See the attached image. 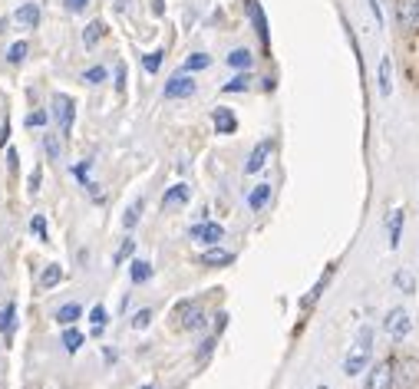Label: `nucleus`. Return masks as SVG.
Returning <instances> with one entry per match:
<instances>
[{
  "instance_id": "nucleus-1",
  "label": "nucleus",
  "mask_w": 419,
  "mask_h": 389,
  "mask_svg": "<svg viewBox=\"0 0 419 389\" xmlns=\"http://www.w3.org/2000/svg\"><path fill=\"white\" fill-rule=\"evenodd\" d=\"M370 356H373V327H363L357 343L350 346L347 360H343V373L347 376H360L367 366H370Z\"/></svg>"
},
{
  "instance_id": "nucleus-2",
  "label": "nucleus",
  "mask_w": 419,
  "mask_h": 389,
  "mask_svg": "<svg viewBox=\"0 0 419 389\" xmlns=\"http://www.w3.org/2000/svg\"><path fill=\"white\" fill-rule=\"evenodd\" d=\"M383 327H386V333H390L393 340H406V337H410V330H413V320H410V313L403 310V307H393V310L386 313Z\"/></svg>"
},
{
  "instance_id": "nucleus-3",
  "label": "nucleus",
  "mask_w": 419,
  "mask_h": 389,
  "mask_svg": "<svg viewBox=\"0 0 419 389\" xmlns=\"http://www.w3.org/2000/svg\"><path fill=\"white\" fill-rule=\"evenodd\" d=\"M393 380H396V363L380 360L367 376V389H393Z\"/></svg>"
},
{
  "instance_id": "nucleus-4",
  "label": "nucleus",
  "mask_w": 419,
  "mask_h": 389,
  "mask_svg": "<svg viewBox=\"0 0 419 389\" xmlns=\"http://www.w3.org/2000/svg\"><path fill=\"white\" fill-rule=\"evenodd\" d=\"M195 89H199V83H195L189 73H175V77L165 83L162 96L165 99H185V96H195Z\"/></svg>"
},
{
  "instance_id": "nucleus-5",
  "label": "nucleus",
  "mask_w": 419,
  "mask_h": 389,
  "mask_svg": "<svg viewBox=\"0 0 419 389\" xmlns=\"http://www.w3.org/2000/svg\"><path fill=\"white\" fill-rule=\"evenodd\" d=\"M271 152H274V142L271 139H261V142L251 149V155H248V162H245V171L248 175H257V171L267 165V159H271Z\"/></svg>"
},
{
  "instance_id": "nucleus-6",
  "label": "nucleus",
  "mask_w": 419,
  "mask_h": 389,
  "mask_svg": "<svg viewBox=\"0 0 419 389\" xmlns=\"http://www.w3.org/2000/svg\"><path fill=\"white\" fill-rule=\"evenodd\" d=\"M189 201H191V188L185 181H179V185H172L162 195V211H179V208H185Z\"/></svg>"
},
{
  "instance_id": "nucleus-7",
  "label": "nucleus",
  "mask_w": 419,
  "mask_h": 389,
  "mask_svg": "<svg viewBox=\"0 0 419 389\" xmlns=\"http://www.w3.org/2000/svg\"><path fill=\"white\" fill-rule=\"evenodd\" d=\"M57 119H60V133H69L73 129V119H77V106L69 96H57Z\"/></svg>"
},
{
  "instance_id": "nucleus-8",
  "label": "nucleus",
  "mask_w": 419,
  "mask_h": 389,
  "mask_svg": "<svg viewBox=\"0 0 419 389\" xmlns=\"http://www.w3.org/2000/svg\"><path fill=\"white\" fill-rule=\"evenodd\" d=\"M191 237H195V241H205V244H218L221 237H225V228L215 225V221H201V225L191 228Z\"/></svg>"
},
{
  "instance_id": "nucleus-9",
  "label": "nucleus",
  "mask_w": 419,
  "mask_h": 389,
  "mask_svg": "<svg viewBox=\"0 0 419 389\" xmlns=\"http://www.w3.org/2000/svg\"><path fill=\"white\" fill-rule=\"evenodd\" d=\"M211 123H215V129H218L221 135H231L235 129H238V119H235V113H231V109H225V106H218V109L211 113Z\"/></svg>"
},
{
  "instance_id": "nucleus-10",
  "label": "nucleus",
  "mask_w": 419,
  "mask_h": 389,
  "mask_svg": "<svg viewBox=\"0 0 419 389\" xmlns=\"http://www.w3.org/2000/svg\"><path fill=\"white\" fill-rule=\"evenodd\" d=\"M13 330H17V304L13 300H7V304L0 307V333L4 337H13Z\"/></svg>"
},
{
  "instance_id": "nucleus-11",
  "label": "nucleus",
  "mask_w": 419,
  "mask_h": 389,
  "mask_svg": "<svg viewBox=\"0 0 419 389\" xmlns=\"http://www.w3.org/2000/svg\"><path fill=\"white\" fill-rule=\"evenodd\" d=\"M181 310H185V317H181V327H185V330H201V327H205V313H201L199 304H185Z\"/></svg>"
},
{
  "instance_id": "nucleus-12",
  "label": "nucleus",
  "mask_w": 419,
  "mask_h": 389,
  "mask_svg": "<svg viewBox=\"0 0 419 389\" xmlns=\"http://www.w3.org/2000/svg\"><path fill=\"white\" fill-rule=\"evenodd\" d=\"M245 7H248L251 20H255V30H257V37H261V43H267V20H264V10L257 7V0H245Z\"/></svg>"
},
{
  "instance_id": "nucleus-13",
  "label": "nucleus",
  "mask_w": 419,
  "mask_h": 389,
  "mask_svg": "<svg viewBox=\"0 0 419 389\" xmlns=\"http://www.w3.org/2000/svg\"><path fill=\"white\" fill-rule=\"evenodd\" d=\"M235 261V254L231 251H225V247H211V251H205L201 254V264H208V267H225Z\"/></svg>"
},
{
  "instance_id": "nucleus-14",
  "label": "nucleus",
  "mask_w": 419,
  "mask_h": 389,
  "mask_svg": "<svg viewBox=\"0 0 419 389\" xmlns=\"http://www.w3.org/2000/svg\"><path fill=\"white\" fill-rule=\"evenodd\" d=\"M13 17H17L20 27H37V23H40V7H37V4H23V7H17Z\"/></svg>"
},
{
  "instance_id": "nucleus-15",
  "label": "nucleus",
  "mask_w": 419,
  "mask_h": 389,
  "mask_svg": "<svg viewBox=\"0 0 419 389\" xmlns=\"http://www.w3.org/2000/svg\"><path fill=\"white\" fill-rule=\"evenodd\" d=\"M267 201H271V185H267V181H261V185H257V188L248 195V205H251V211H261Z\"/></svg>"
},
{
  "instance_id": "nucleus-16",
  "label": "nucleus",
  "mask_w": 419,
  "mask_h": 389,
  "mask_svg": "<svg viewBox=\"0 0 419 389\" xmlns=\"http://www.w3.org/2000/svg\"><path fill=\"white\" fill-rule=\"evenodd\" d=\"M386 228H390V247H400V235H403V211H390L386 218Z\"/></svg>"
},
{
  "instance_id": "nucleus-17",
  "label": "nucleus",
  "mask_w": 419,
  "mask_h": 389,
  "mask_svg": "<svg viewBox=\"0 0 419 389\" xmlns=\"http://www.w3.org/2000/svg\"><path fill=\"white\" fill-rule=\"evenodd\" d=\"M60 281H63V267H60V264H47V267H43V274H40V287H43V291L57 287Z\"/></svg>"
},
{
  "instance_id": "nucleus-18",
  "label": "nucleus",
  "mask_w": 419,
  "mask_h": 389,
  "mask_svg": "<svg viewBox=\"0 0 419 389\" xmlns=\"http://www.w3.org/2000/svg\"><path fill=\"white\" fill-rule=\"evenodd\" d=\"M393 93V63L390 57L380 60V96H390Z\"/></svg>"
},
{
  "instance_id": "nucleus-19",
  "label": "nucleus",
  "mask_w": 419,
  "mask_h": 389,
  "mask_svg": "<svg viewBox=\"0 0 419 389\" xmlns=\"http://www.w3.org/2000/svg\"><path fill=\"white\" fill-rule=\"evenodd\" d=\"M103 37H106V23H103V20H93V23L83 30V43H86V47H96Z\"/></svg>"
},
{
  "instance_id": "nucleus-20",
  "label": "nucleus",
  "mask_w": 419,
  "mask_h": 389,
  "mask_svg": "<svg viewBox=\"0 0 419 389\" xmlns=\"http://www.w3.org/2000/svg\"><path fill=\"white\" fill-rule=\"evenodd\" d=\"M251 63H255V57H251V50H231L228 53V67H235V69H251Z\"/></svg>"
},
{
  "instance_id": "nucleus-21",
  "label": "nucleus",
  "mask_w": 419,
  "mask_h": 389,
  "mask_svg": "<svg viewBox=\"0 0 419 389\" xmlns=\"http://www.w3.org/2000/svg\"><path fill=\"white\" fill-rule=\"evenodd\" d=\"M396 17L406 30L416 27V7H413V0H400V7H396Z\"/></svg>"
},
{
  "instance_id": "nucleus-22",
  "label": "nucleus",
  "mask_w": 419,
  "mask_h": 389,
  "mask_svg": "<svg viewBox=\"0 0 419 389\" xmlns=\"http://www.w3.org/2000/svg\"><path fill=\"white\" fill-rule=\"evenodd\" d=\"M79 317H83V307H79V304H63V307L57 310V323H63V327L77 323Z\"/></svg>"
},
{
  "instance_id": "nucleus-23",
  "label": "nucleus",
  "mask_w": 419,
  "mask_h": 389,
  "mask_svg": "<svg viewBox=\"0 0 419 389\" xmlns=\"http://www.w3.org/2000/svg\"><path fill=\"white\" fill-rule=\"evenodd\" d=\"M129 277H133V284H145V281L152 277V264H149V261H133Z\"/></svg>"
},
{
  "instance_id": "nucleus-24",
  "label": "nucleus",
  "mask_w": 419,
  "mask_h": 389,
  "mask_svg": "<svg viewBox=\"0 0 419 389\" xmlns=\"http://www.w3.org/2000/svg\"><path fill=\"white\" fill-rule=\"evenodd\" d=\"M211 67V57H205V53H191L189 60H185V67H181V73H201V69Z\"/></svg>"
},
{
  "instance_id": "nucleus-25",
  "label": "nucleus",
  "mask_w": 419,
  "mask_h": 389,
  "mask_svg": "<svg viewBox=\"0 0 419 389\" xmlns=\"http://www.w3.org/2000/svg\"><path fill=\"white\" fill-rule=\"evenodd\" d=\"M393 284L400 287L403 294H416V277H413L410 271H396V274H393Z\"/></svg>"
},
{
  "instance_id": "nucleus-26",
  "label": "nucleus",
  "mask_w": 419,
  "mask_h": 389,
  "mask_svg": "<svg viewBox=\"0 0 419 389\" xmlns=\"http://www.w3.org/2000/svg\"><path fill=\"white\" fill-rule=\"evenodd\" d=\"M60 343H63V350H67V353H77L86 340H83V333L69 327V330H63V340H60Z\"/></svg>"
},
{
  "instance_id": "nucleus-27",
  "label": "nucleus",
  "mask_w": 419,
  "mask_h": 389,
  "mask_svg": "<svg viewBox=\"0 0 419 389\" xmlns=\"http://www.w3.org/2000/svg\"><path fill=\"white\" fill-rule=\"evenodd\" d=\"M248 86H251V77H248V69H245V73H238V77L231 79V83L221 86V93H245Z\"/></svg>"
},
{
  "instance_id": "nucleus-28",
  "label": "nucleus",
  "mask_w": 419,
  "mask_h": 389,
  "mask_svg": "<svg viewBox=\"0 0 419 389\" xmlns=\"http://www.w3.org/2000/svg\"><path fill=\"white\" fill-rule=\"evenodd\" d=\"M133 251H135V241H133V237H123V244H119V251H116L113 264H125V261L133 257Z\"/></svg>"
},
{
  "instance_id": "nucleus-29",
  "label": "nucleus",
  "mask_w": 419,
  "mask_h": 389,
  "mask_svg": "<svg viewBox=\"0 0 419 389\" xmlns=\"http://www.w3.org/2000/svg\"><path fill=\"white\" fill-rule=\"evenodd\" d=\"M27 53H30V47L23 43V40H17V43L7 50V60H10V63H23V60H27Z\"/></svg>"
},
{
  "instance_id": "nucleus-30",
  "label": "nucleus",
  "mask_w": 419,
  "mask_h": 389,
  "mask_svg": "<svg viewBox=\"0 0 419 389\" xmlns=\"http://www.w3.org/2000/svg\"><path fill=\"white\" fill-rule=\"evenodd\" d=\"M89 320H93V333H99L106 327V320H109V317H106V307L103 304H96L93 310H89Z\"/></svg>"
},
{
  "instance_id": "nucleus-31",
  "label": "nucleus",
  "mask_w": 419,
  "mask_h": 389,
  "mask_svg": "<svg viewBox=\"0 0 419 389\" xmlns=\"http://www.w3.org/2000/svg\"><path fill=\"white\" fill-rule=\"evenodd\" d=\"M327 277H330V274H327ZM327 277H320V281H317V287H314V291H311V294H307L304 300H301V307H304V310H307V307H314V304H317V297L324 294V287H327Z\"/></svg>"
},
{
  "instance_id": "nucleus-32",
  "label": "nucleus",
  "mask_w": 419,
  "mask_h": 389,
  "mask_svg": "<svg viewBox=\"0 0 419 389\" xmlns=\"http://www.w3.org/2000/svg\"><path fill=\"white\" fill-rule=\"evenodd\" d=\"M129 323H133V330H145V327L152 323V310H149V307H143V310L135 313V317H133Z\"/></svg>"
},
{
  "instance_id": "nucleus-33",
  "label": "nucleus",
  "mask_w": 419,
  "mask_h": 389,
  "mask_svg": "<svg viewBox=\"0 0 419 389\" xmlns=\"http://www.w3.org/2000/svg\"><path fill=\"white\" fill-rule=\"evenodd\" d=\"M139 215H143V201H135V205H129V211L123 215V225H125V228H135V221H139Z\"/></svg>"
},
{
  "instance_id": "nucleus-34",
  "label": "nucleus",
  "mask_w": 419,
  "mask_h": 389,
  "mask_svg": "<svg viewBox=\"0 0 419 389\" xmlns=\"http://www.w3.org/2000/svg\"><path fill=\"white\" fill-rule=\"evenodd\" d=\"M162 57H165L162 50H155V53H149V57L143 60V67L149 69V73H159V67H162Z\"/></svg>"
},
{
  "instance_id": "nucleus-35",
  "label": "nucleus",
  "mask_w": 419,
  "mask_h": 389,
  "mask_svg": "<svg viewBox=\"0 0 419 389\" xmlns=\"http://www.w3.org/2000/svg\"><path fill=\"white\" fill-rule=\"evenodd\" d=\"M43 149H47V155L50 159H60V139L53 133H47L43 135Z\"/></svg>"
},
{
  "instance_id": "nucleus-36",
  "label": "nucleus",
  "mask_w": 419,
  "mask_h": 389,
  "mask_svg": "<svg viewBox=\"0 0 419 389\" xmlns=\"http://www.w3.org/2000/svg\"><path fill=\"white\" fill-rule=\"evenodd\" d=\"M30 231L40 237V241H50L47 237V221H43V215H33V221H30Z\"/></svg>"
},
{
  "instance_id": "nucleus-37",
  "label": "nucleus",
  "mask_w": 419,
  "mask_h": 389,
  "mask_svg": "<svg viewBox=\"0 0 419 389\" xmlns=\"http://www.w3.org/2000/svg\"><path fill=\"white\" fill-rule=\"evenodd\" d=\"M103 79H106V69L103 67H93V69H86V73H83V83H89V86L103 83Z\"/></svg>"
},
{
  "instance_id": "nucleus-38",
  "label": "nucleus",
  "mask_w": 419,
  "mask_h": 389,
  "mask_svg": "<svg viewBox=\"0 0 419 389\" xmlns=\"http://www.w3.org/2000/svg\"><path fill=\"white\" fill-rule=\"evenodd\" d=\"M89 165H93V162H79L77 169H73V175H77L83 185H89Z\"/></svg>"
},
{
  "instance_id": "nucleus-39",
  "label": "nucleus",
  "mask_w": 419,
  "mask_h": 389,
  "mask_svg": "<svg viewBox=\"0 0 419 389\" xmlns=\"http://www.w3.org/2000/svg\"><path fill=\"white\" fill-rule=\"evenodd\" d=\"M403 370H406V383H413L419 376V363L416 360H403Z\"/></svg>"
},
{
  "instance_id": "nucleus-40",
  "label": "nucleus",
  "mask_w": 419,
  "mask_h": 389,
  "mask_svg": "<svg viewBox=\"0 0 419 389\" xmlns=\"http://www.w3.org/2000/svg\"><path fill=\"white\" fill-rule=\"evenodd\" d=\"M23 123H27V129H33V125H43V123H47V113H30Z\"/></svg>"
},
{
  "instance_id": "nucleus-41",
  "label": "nucleus",
  "mask_w": 419,
  "mask_h": 389,
  "mask_svg": "<svg viewBox=\"0 0 419 389\" xmlns=\"http://www.w3.org/2000/svg\"><path fill=\"white\" fill-rule=\"evenodd\" d=\"M116 89H119V93L125 89V63H119V67H116Z\"/></svg>"
},
{
  "instance_id": "nucleus-42",
  "label": "nucleus",
  "mask_w": 419,
  "mask_h": 389,
  "mask_svg": "<svg viewBox=\"0 0 419 389\" xmlns=\"http://www.w3.org/2000/svg\"><path fill=\"white\" fill-rule=\"evenodd\" d=\"M211 346H215V337H208V340H201V346H199V360H208Z\"/></svg>"
},
{
  "instance_id": "nucleus-43",
  "label": "nucleus",
  "mask_w": 419,
  "mask_h": 389,
  "mask_svg": "<svg viewBox=\"0 0 419 389\" xmlns=\"http://www.w3.org/2000/svg\"><path fill=\"white\" fill-rule=\"evenodd\" d=\"M40 179H43V171H40V169H33V175H30V191H33V195L40 191Z\"/></svg>"
},
{
  "instance_id": "nucleus-44",
  "label": "nucleus",
  "mask_w": 419,
  "mask_h": 389,
  "mask_svg": "<svg viewBox=\"0 0 419 389\" xmlns=\"http://www.w3.org/2000/svg\"><path fill=\"white\" fill-rule=\"evenodd\" d=\"M86 4H89V0H67V10L69 13H79V10H86Z\"/></svg>"
},
{
  "instance_id": "nucleus-45",
  "label": "nucleus",
  "mask_w": 419,
  "mask_h": 389,
  "mask_svg": "<svg viewBox=\"0 0 419 389\" xmlns=\"http://www.w3.org/2000/svg\"><path fill=\"white\" fill-rule=\"evenodd\" d=\"M7 169L17 171V149H7Z\"/></svg>"
},
{
  "instance_id": "nucleus-46",
  "label": "nucleus",
  "mask_w": 419,
  "mask_h": 389,
  "mask_svg": "<svg viewBox=\"0 0 419 389\" xmlns=\"http://www.w3.org/2000/svg\"><path fill=\"white\" fill-rule=\"evenodd\" d=\"M370 10H373V17H376V23H383V13H380V0H370Z\"/></svg>"
},
{
  "instance_id": "nucleus-47",
  "label": "nucleus",
  "mask_w": 419,
  "mask_h": 389,
  "mask_svg": "<svg viewBox=\"0 0 419 389\" xmlns=\"http://www.w3.org/2000/svg\"><path fill=\"white\" fill-rule=\"evenodd\" d=\"M225 323H228V313H218V320H215V333L225 330Z\"/></svg>"
},
{
  "instance_id": "nucleus-48",
  "label": "nucleus",
  "mask_w": 419,
  "mask_h": 389,
  "mask_svg": "<svg viewBox=\"0 0 419 389\" xmlns=\"http://www.w3.org/2000/svg\"><path fill=\"white\" fill-rule=\"evenodd\" d=\"M7 135H10V125L4 123V125H0V145H7Z\"/></svg>"
},
{
  "instance_id": "nucleus-49",
  "label": "nucleus",
  "mask_w": 419,
  "mask_h": 389,
  "mask_svg": "<svg viewBox=\"0 0 419 389\" xmlns=\"http://www.w3.org/2000/svg\"><path fill=\"white\" fill-rule=\"evenodd\" d=\"M413 7H416V27H419V0H413Z\"/></svg>"
},
{
  "instance_id": "nucleus-50",
  "label": "nucleus",
  "mask_w": 419,
  "mask_h": 389,
  "mask_svg": "<svg viewBox=\"0 0 419 389\" xmlns=\"http://www.w3.org/2000/svg\"><path fill=\"white\" fill-rule=\"evenodd\" d=\"M317 389H330V386H317Z\"/></svg>"
},
{
  "instance_id": "nucleus-51",
  "label": "nucleus",
  "mask_w": 419,
  "mask_h": 389,
  "mask_svg": "<svg viewBox=\"0 0 419 389\" xmlns=\"http://www.w3.org/2000/svg\"><path fill=\"white\" fill-rule=\"evenodd\" d=\"M143 389H155V386H143Z\"/></svg>"
}]
</instances>
